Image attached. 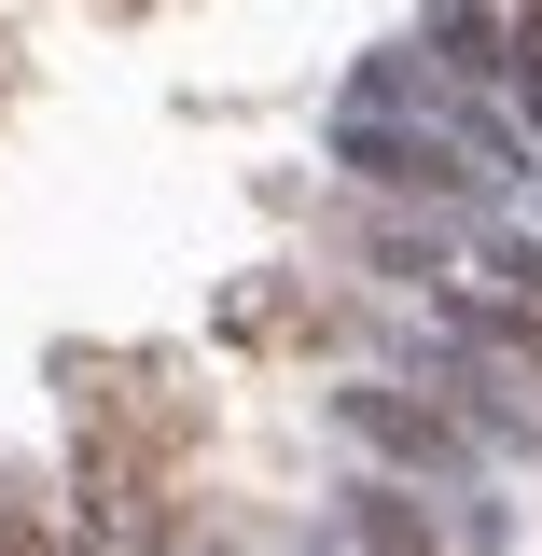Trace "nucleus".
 <instances>
[{
  "mask_svg": "<svg viewBox=\"0 0 542 556\" xmlns=\"http://www.w3.org/2000/svg\"><path fill=\"white\" fill-rule=\"evenodd\" d=\"M348 167H362V181H390V195H459V153H445V139H417V126H376V112L348 126Z\"/></svg>",
  "mask_w": 542,
  "mask_h": 556,
  "instance_id": "f257e3e1",
  "label": "nucleus"
},
{
  "mask_svg": "<svg viewBox=\"0 0 542 556\" xmlns=\"http://www.w3.org/2000/svg\"><path fill=\"white\" fill-rule=\"evenodd\" d=\"M348 431H362V445H390V459H417V473H445V459H459V417L404 404V390H348Z\"/></svg>",
  "mask_w": 542,
  "mask_h": 556,
  "instance_id": "f03ea898",
  "label": "nucleus"
},
{
  "mask_svg": "<svg viewBox=\"0 0 542 556\" xmlns=\"http://www.w3.org/2000/svg\"><path fill=\"white\" fill-rule=\"evenodd\" d=\"M362 556H445V543H431V515H417V501L376 486V501H362Z\"/></svg>",
  "mask_w": 542,
  "mask_h": 556,
  "instance_id": "7ed1b4c3",
  "label": "nucleus"
},
{
  "mask_svg": "<svg viewBox=\"0 0 542 556\" xmlns=\"http://www.w3.org/2000/svg\"><path fill=\"white\" fill-rule=\"evenodd\" d=\"M431 42H445V70H501L487 56V0H431Z\"/></svg>",
  "mask_w": 542,
  "mask_h": 556,
  "instance_id": "20e7f679",
  "label": "nucleus"
},
{
  "mask_svg": "<svg viewBox=\"0 0 542 556\" xmlns=\"http://www.w3.org/2000/svg\"><path fill=\"white\" fill-rule=\"evenodd\" d=\"M501 70L529 84V112H542V0H529V14H515V56H501Z\"/></svg>",
  "mask_w": 542,
  "mask_h": 556,
  "instance_id": "39448f33",
  "label": "nucleus"
},
{
  "mask_svg": "<svg viewBox=\"0 0 542 556\" xmlns=\"http://www.w3.org/2000/svg\"><path fill=\"white\" fill-rule=\"evenodd\" d=\"M0 556H56V543H42V529H28V515H0Z\"/></svg>",
  "mask_w": 542,
  "mask_h": 556,
  "instance_id": "423d86ee",
  "label": "nucleus"
},
{
  "mask_svg": "<svg viewBox=\"0 0 542 556\" xmlns=\"http://www.w3.org/2000/svg\"><path fill=\"white\" fill-rule=\"evenodd\" d=\"M501 278H515V292H529V306H542V251H501Z\"/></svg>",
  "mask_w": 542,
  "mask_h": 556,
  "instance_id": "0eeeda50",
  "label": "nucleus"
}]
</instances>
